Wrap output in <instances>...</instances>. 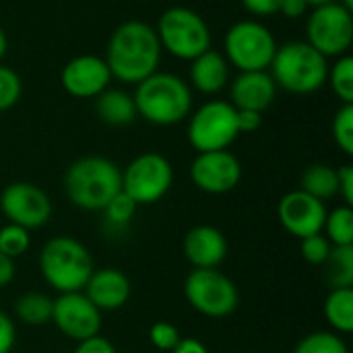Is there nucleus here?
Listing matches in <instances>:
<instances>
[{
    "instance_id": "f257e3e1",
    "label": "nucleus",
    "mask_w": 353,
    "mask_h": 353,
    "mask_svg": "<svg viewBox=\"0 0 353 353\" xmlns=\"http://www.w3.org/2000/svg\"><path fill=\"white\" fill-rule=\"evenodd\" d=\"M161 52L155 27L145 21H124L114 29L103 60L112 79L126 85H139L157 72Z\"/></svg>"
},
{
    "instance_id": "f03ea898",
    "label": "nucleus",
    "mask_w": 353,
    "mask_h": 353,
    "mask_svg": "<svg viewBox=\"0 0 353 353\" xmlns=\"http://www.w3.org/2000/svg\"><path fill=\"white\" fill-rule=\"evenodd\" d=\"M64 194L81 211H103L112 196L122 190V170L108 157L85 155L64 172Z\"/></svg>"
},
{
    "instance_id": "7ed1b4c3",
    "label": "nucleus",
    "mask_w": 353,
    "mask_h": 353,
    "mask_svg": "<svg viewBox=\"0 0 353 353\" xmlns=\"http://www.w3.org/2000/svg\"><path fill=\"white\" fill-rule=\"evenodd\" d=\"M137 116L153 126H174L184 122L192 112L190 85L172 72H153L134 89Z\"/></svg>"
},
{
    "instance_id": "20e7f679",
    "label": "nucleus",
    "mask_w": 353,
    "mask_h": 353,
    "mask_svg": "<svg viewBox=\"0 0 353 353\" xmlns=\"http://www.w3.org/2000/svg\"><path fill=\"white\" fill-rule=\"evenodd\" d=\"M37 265L43 281L58 294L83 292L95 271L89 248L72 236L50 238L39 250Z\"/></svg>"
},
{
    "instance_id": "39448f33",
    "label": "nucleus",
    "mask_w": 353,
    "mask_h": 353,
    "mask_svg": "<svg viewBox=\"0 0 353 353\" xmlns=\"http://www.w3.org/2000/svg\"><path fill=\"white\" fill-rule=\"evenodd\" d=\"M329 60L306 41H288L277 46L269 74L277 89L294 95H310L327 85Z\"/></svg>"
},
{
    "instance_id": "423d86ee",
    "label": "nucleus",
    "mask_w": 353,
    "mask_h": 353,
    "mask_svg": "<svg viewBox=\"0 0 353 353\" xmlns=\"http://www.w3.org/2000/svg\"><path fill=\"white\" fill-rule=\"evenodd\" d=\"M161 50L178 60H192L211 48V29L207 21L192 8L172 6L163 10L155 27Z\"/></svg>"
},
{
    "instance_id": "0eeeda50",
    "label": "nucleus",
    "mask_w": 353,
    "mask_h": 353,
    "mask_svg": "<svg viewBox=\"0 0 353 353\" xmlns=\"http://www.w3.org/2000/svg\"><path fill=\"white\" fill-rule=\"evenodd\" d=\"M277 52V39L256 19H242L234 23L223 37V56L230 66L240 72L269 70Z\"/></svg>"
},
{
    "instance_id": "6e6552de",
    "label": "nucleus",
    "mask_w": 353,
    "mask_h": 353,
    "mask_svg": "<svg viewBox=\"0 0 353 353\" xmlns=\"http://www.w3.org/2000/svg\"><path fill=\"white\" fill-rule=\"evenodd\" d=\"M184 298L207 319H225L240 306L236 283L219 269H192L184 279Z\"/></svg>"
},
{
    "instance_id": "1a4fd4ad",
    "label": "nucleus",
    "mask_w": 353,
    "mask_h": 353,
    "mask_svg": "<svg viewBox=\"0 0 353 353\" xmlns=\"http://www.w3.org/2000/svg\"><path fill=\"white\" fill-rule=\"evenodd\" d=\"M186 137L196 153L230 149L240 137L236 108L223 99L205 101L196 112H190Z\"/></svg>"
},
{
    "instance_id": "9d476101",
    "label": "nucleus",
    "mask_w": 353,
    "mask_h": 353,
    "mask_svg": "<svg viewBox=\"0 0 353 353\" xmlns=\"http://www.w3.org/2000/svg\"><path fill=\"white\" fill-rule=\"evenodd\" d=\"M306 43L319 54L339 58L350 54L353 43V12L337 0L321 6H312L306 21Z\"/></svg>"
},
{
    "instance_id": "9b49d317",
    "label": "nucleus",
    "mask_w": 353,
    "mask_h": 353,
    "mask_svg": "<svg viewBox=\"0 0 353 353\" xmlns=\"http://www.w3.org/2000/svg\"><path fill=\"white\" fill-rule=\"evenodd\" d=\"M174 184V168L161 153L137 155L122 172V190L141 207L159 203Z\"/></svg>"
},
{
    "instance_id": "f8f14e48",
    "label": "nucleus",
    "mask_w": 353,
    "mask_h": 353,
    "mask_svg": "<svg viewBox=\"0 0 353 353\" xmlns=\"http://www.w3.org/2000/svg\"><path fill=\"white\" fill-rule=\"evenodd\" d=\"M0 213L8 223L39 230L52 217V201L43 188L31 182H12L0 192Z\"/></svg>"
},
{
    "instance_id": "ddd939ff",
    "label": "nucleus",
    "mask_w": 353,
    "mask_h": 353,
    "mask_svg": "<svg viewBox=\"0 0 353 353\" xmlns=\"http://www.w3.org/2000/svg\"><path fill=\"white\" fill-rule=\"evenodd\" d=\"M50 323L74 343L101 335V312L83 292L58 294L52 304Z\"/></svg>"
},
{
    "instance_id": "4468645a",
    "label": "nucleus",
    "mask_w": 353,
    "mask_h": 353,
    "mask_svg": "<svg viewBox=\"0 0 353 353\" xmlns=\"http://www.w3.org/2000/svg\"><path fill=\"white\" fill-rule=\"evenodd\" d=\"M190 180L205 194H228L242 180V163L230 149L199 153L190 163Z\"/></svg>"
},
{
    "instance_id": "2eb2a0df",
    "label": "nucleus",
    "mask_w": 353,
    "mask_h": 353,
    "mask_svg": "<svg viewBox=\"0 0 353 353\" xmlns=\"http://www.w3.org/2000/svg\"><path fill=\"white\" fill-rule=\"evenodd\" d=\"M277 219L288 234L302 240L323 232L327 219V207L323 201L298 188L281 196L277 205Z\"/></svg>"
},
{
    "instance_id": "dca6fc26",
    "label": "nucleus",
    "mask_w": 353,
    "mask_h": 353,
    "mask_svg": "<svg viewBox=\"0 0 353 353\" xmlns=\"http://www.w3.org/2000/svg\"><path fill=\"white\" fill-rule=\"evenodd\" d=\"M112 72L101 56L81 54L70 58L60 72L62 89L77 99H91L110 89Z\"/></svg>"
},
{
    "instance_id": "f3484780",
    "label": "nucleus",
    "mask_w": 353,
    "mask_h": 353,
    "mask_svg": "<svg viewBox=\"0 0 353 353\" xmlns=\"http://www.w3.org/2000/svg\"><path fill=\"white\" fill-rule=\"evenodd\" d=\"M228 250V238L215 225H194L182 240V254L192 269H219Z\"/></svg>"
},
{
    "instance_id": "a211bd4d",
    "label": "nucleus",
    "mask_w": 353,
    "mask_h": 353,
    "mask_svg": "<svg viewBox=\"0 0 353 353\" xmlns=\"http://www.w3.org/2000/svg\"><path fill=\"white\" fill-rule=\"evenodd\" d=\"M130 292H132L130 279L126 277V273L114 267L95 269L83 290V294L101 314L126 306V302L130 300Z\"/></svg>"
},
{
    "instance_id": "6ab92c4d",
    "label": "nucleus",
    "mask_w": 353,
    "mask_h": 353,
    "mask_svg": "<svg viewBox=\"0 0 353 353\" xmlns=\"http://www.w3.org/2000/svg\"><path fill=\"white\" fill-rule=\"evenodd\" d=\"M277 97V85L269 70L240 72L230 85V103L236 110H252L263 114L273 105Z\"/></svg>"
},
{
    "instance_id": "aec40b11",
    "label": "nucleus",
    "mask_w": 353,
    "mask_h": 353,
    "mask_svg": "<svg viewBox=\"0 0 353 353\" xmlns=\"http://www.w3.org/2000/svg\"><path fill=\"white\" fill-rule=\"evenodd\" d=\"M188 79H190V85L199 93L217 95L221 89H225L230 81V64L221 52L209 48L207 52L190 60Z\"/></svg>"
},
{
    "instance_id": "412c9836",
    "label": "nucleus",
    "mask_w": 353,
    "mask_h": 353,
    "mask_svg": "<svg viewBox=\"0 0 353 353\" xmlns=\"http://www.w3.org/2000/svg\"><path fill=\"white\" fill-rule=\"evenodd\" d=\"M95 112L108 126H128L137 118V105L132 95L122 89H105L95 97Z\"/></svg>"
},
{
    "instance_id": "4be33fe9",
    "label": "nucleus",
    "mask_w": 353,
    "mask_h": 353,
    "mask_svg": "<svg viewBox=\"0 0 353 353\" xmlns=\"http://www.w3.org/2000/svg\"><path fill=\"white\" fill-rule=\"evenodd\" d=\"M323 312L333 333L350 335L353 331V288L331 290L325 300Z\"/></svg>"
},
{
    "instance_id": "5701e85b",
    "label": "nucleus",
    "mask_w": 353,
    "mask_h": 353,
    "mask_svg": "<svg viewBox=\"0 0 353 353\" xmlns=\"http://www.w3.org/2000/svg\"><path fill=\"white\" fill-rule=\"evenodd\" d=\"M300 190L319 199L329 201L337 196V168L329 163H312L302 172L300 178Z\"/></svg>"
},
{
    "instance_id": "b1692460",
    "label": "nucleus",
    "mask_w": 353,
    "mask_h": 353,
    "mask_svg": "<svg viewBox=\"0 0 353 353\" xmlns=\"http://www.w3.org/2000/svg\"><path fill=\"white\" fill-rule=\"evenodd\" d=\"M52 304L54 298L41 292H27L14 302V316L19 323L27 327H43L52 321Z\"/></svg>"
},
{
    "instance_id": "393cba45",
    "label": "nucleus",
    "mask_w": 353,
    "mask_h": 353,
    "mask_svg": "<svg viewBox=\"0 0 353 353\" xmlns=\"http://www.w3.org/2000/svg\"><path fill=\"white\" fill-rule=\"evenodd\" d=\"M323 267L331 290L353 288V246H333Z\"/></svg>"
},
{
    "instance_id": "a878e982",
    "label": "nucleus",
    "mask_w": 353,
    "mask_h": 353,
    "mask_svg": "<svg viewBox=\"0 0 353 353\" xmlns=\"http://www.w3.org/2000/svg\"><path fill=\"white\" fill-rule=\"evenodd\" d=\"M325 238L333 246H353V209L347 205H341L333 211H327Z\"/></svg>"
},
{
    "instance_id": "bb28decb",
    "label": "nucleus",
    "mask_w": 353,
    "mask_h": 353,
    "mask_svg": "<svg viewBox=\"0 0 353 353\" xmlns=\"http://www.w3.org/2000/svg\"><path fill=\"white\" fill-rule=\"evenodd\" d=\"M327 83L341 103H353V56H339L329 64Z\"/></svg>"
},
{
    "instance_id": "cd10ccee",
    "label": "nucleus",
    "mask_w": 353,
    "mask_h": 353,
    "mask_svg": "<svg viewBox=\"0 0 353 353\" xmlns=\"http://www.w3.org/2000/svg\"><path fill=\"white\" fill-rule=\"evenodd\" d=\"M292 353H350L345 339L333 331H314L298 341Z\"/></svg>"
},
{
    "instance_id": "c85d7f7f",
    "label": "nucleus",
    "mask_w": 353,
    "mask_h": 353,
    "mask_svg": "<svg viewBox=\"0 0 353 353\" xmlns=\"http://www.w3.org/2000/svg\"><path fill=\"white\" fill-rule=\"evenodd\" d=\"M31 248V232L14 225V223H6L4 228H0V252L12 261L21 259L23 254H27V250Z\"/></svg>"
},
{
    "instance_id": "c756f323",
    "label": "nucleus",
    "mask_w": 353,
    "mask_h": 353,
    "mask_svg": "<svg viewBox=\"0 0 353 353\" xmlns=\"http://www.w3.org/2000/svg\"><path fill=\"white\" fill-rule=\"evenodd\" d=\"M331 132H333V141L335 145L347 155H353V103H343L333 118L331 124Z\"/></svg>"
},
{
    "instance_id": "7c9ffc66",
    "label": "nucleus",
    "mask_w": 353,
    "mask_h": 353,
    "mask_svg": "<svg viewBox=\"0 0 353 353\" xmlns=\"http://www.w3.org/2000/svg\"><path fill=\"white\" fill-rule=\"evenodd\" d=\"M137 209H139V205H137L124 190H120L116 196L110 199V203L105 205V209H103L101 213L105 215V221H108L110 225L124 228V225H128V223L134 219Z\"/></svg>"
},
{
    "instance_id": "2f4dec72",
    "label": "nucleus",
    "mask_w": 353,
    "mask_h": 353,
    "mask_svg": "<svg viewBox=\"0 0 353 353\" xmlns=\"http://www.w3.org/2000/svg\"><path fill=\"white\" fill-rule=\"evenodd\" d=\"M21 95H23V81L19 72L0 62V112L14 108Z\"/></svg>"
},
{
    "instance_id": "473e14b6",
    "label": "nucleus",
    "mask_w": 353,
    "mask_h": 353,
    "mask_svg": "<svg viewBox=\"0 0 353 353\" xmlns=\"http://www.w3.org/2000/svg\"><path fill=\"white\" fill-rule=\"evenodd\" d=\"M331 250H333V244L325 238L323 232L300 240V254H302V259H304L308 265L323 267L325 261L329 259Z\"/></svg>"
},
{
    "instance_id": "72a5a7b5",
    "label": "nucleus",
    "mask_w": 353,
    "mask_h": 353,
    "mask_svg": "<svg viewBox=\"0 0 353 353\" xmlns=\"http://www.w3.org/2000/svg\"><path fill=\"white\" fill-rule=\"evenodd\" d=\"M182 335L178 331L176 325L168 323V321H157L149 327V343L159 350V352H174V347L180 343Z\"/></svg>"
},
{
    "instance_id": "f704fd0d",
    "label": "nucleus",
    "mask_w": 353,
    "mask_h": 353,
    "mask_svg": "<svg viewBox=\"0 0 353 353\" xmlns=\"http://www.w3.org/2000/svg\"><path fill=\"white\" fill-rule=\"evenodd\" d=\"M283 0H242V6L246 12H250L252 17H275L281 10Z\"/></svg>"
},
{
    "instance_id": "c9c22d12",
    "label": "nucleus",
    "mask_w": 353,
    "mask_h": 353,
    "mask_svg": "<svg viewBox=\"0 0 353 353\" xmlns=\"http://www.w3.org/2000/svg\"><path fill=\"white\" fill-rule=\"evenodd\" d=\"M337 194L343 199V205H353V165L345 163L337 168Z\"/></svg>"
},
{
    "instance_id": "e433bc0d",
    "label": "nucleus",
    "mask_w": 353,
    "mask_h": 353,
    "mask_svg": "<svg viewBox=\"0 0 353 353\" xmlns=\"http://www.w3.org/2000/svg\"><path fill=\"white\" fill-rule=\"evenodd\" d=\"M17 343V327L10 316L0 312V353H10Z\"/></svg>"
},
{
    "instance_id": "4c0bfd02",
    "label": "nucleus",
    "mask_w": 353,
    "mask_h": 353,
    "mask_svg": "<svg viewBox=\"0 0 353 353\" xmlns=\"http://www.w3.org/2000/svg\"><path fill=\"white\" fill-rule=\"evenodd\" d=\"M236 120H238V132L240 134L256 132L263 126V114L252 112V110H236Z\"/></svg>"
},
{
    "instance_id": "58836bf2",
    "label": "nucleus",
    "mask_w": 353,
    "mask_h": 353,
    "mask_svg": "<svg viewBox=\"0 0 353 353\" xmlns=\"http://www.w3.org/2000/svg\"><path fill=\"white\" fill-rule=\"evenodd\" d=\"M74 353H118V352H116V347H114V343H112V341H108V339H105V337H101V335H95V337H91V339H85V341L77 343Z\"/></svg>"
},
{
    "instance_id": "ea45409f",
    "label": "nucleus",
    "mask_w": 353,
    "mask_h": 353,
    "mask_svg": "<svg viewBox=\"0 0 353 353\" xmlns=\"http://www.w3.org/2000/svg\"><path fill=\"white\" fill-rule=\"evenodd\" d=\"M308 8H310V6L306 4V0H283L279 14H283V17H288V19H300V17L306 14Z\"/></svg>"
},
{
    "instance_id": "a19ab883",
    "label": "nucleus",
    "mask_w": 353,
    "mask_h": 353,
    "mask_svg": "<svg viewBox=\"0 0 353 353\" xmlns=\"http://www.w3.org/2000/svg\"><path fill=\"white\" fill-rule=\"evenodd\" d=\"M172 353H211V352H209V347H207L203 341H199V339H194V337H182V339H180V343L174 347V352Z\"/></svg>"
},
{
    "instance_id": "79ce46f5",
    "label": "nucleus",
    "mask_w": 353,
    "mask_h": 353,
    "mask_svg": "<svg viewBox=\"0 0 353 353\" xmlns=\"http://www.w3.org/2000/svg\"><path fill=\"white\" fill-rule=\"evenodd\" d=\"M14 273H17L14 261L8 259V256H4V254L0 252V290L6 288V285L14 279Z\"/></svg>"
},
{
    "instance_id": "37998d69",
    "label": "nucleus",
    "mask_w": 353,
    "mask_h": 353,
    "mask_svg": "<svg viewBox=\"0 0 353 353\" xmlns=\"http://www.w3.org/2000/svg\"><path fill=\"white\" fill-rule=\"evenodd\" d=\"M6 52H8V39H6L4 29L0 27V62H2V58L6 56Z\"/></svg>"
},
{
    "instance_id": "c03bdc74",
    "label": "nucleus",
    "mask_w": 353,
    "mask_h": 353,
    "mask_svg": "<svg viewBox=\"0 0 353 353\" xmlns=\"http://www.w3.org/2000/svg\"><path fill=\"white\" fill-rule=\"evenodd\" d=\"M327 2H335V0H306L308 6H321V4H327Z\"/></svg>"
},
{
    "instance_id": "a18cd8bd",
    "label": "nucleus",
    "mask_w": 353,
    "mask_h": 353,
    "mask_svg": "<svg viewBox=\"0 0 353 353\" xmlns=\"http://www.w3.org/2000/svg\"><path fill=\"white\" fill-rule=\"evenodd\" d=\"M337 2H339L341 6H345L347 10H352L353 12V0H337Z\"/></svg>"
}]
</instances>
